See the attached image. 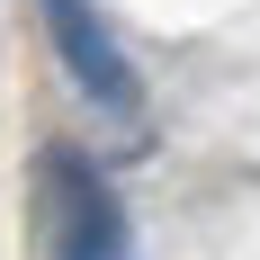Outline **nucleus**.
Returning <instances> with one entry per match:
<instances>
[{
    "label": "nucleus",
    "mask_w": 260,
    "mask_h": 260,
    "mask_svg": "<svg viewBox=\"0 0 260 260\" xmlns=\"http://www.w3.org/2000/svg\"><path fill=\"white\" fill-rule=\"evenodd\" d=\"M45 9V36H54V63L72 72V90L99 117H144V72L126 63V45H117V27L99 18V0H36Z\"/></svg>",
    "instance_id": "1"
},
{
    "label": "nucleus",
    "mask_w": 260,
    "mask_h": 260,
    "mask_svg": "<svg viewBox=\"0 0 260 260\" xmlns=\"http://www.w3.org/2000/svg\"><path fill=\"white\" fill-rule=\"evenodd\" d=\"M45 188H54V260H126V215L81 153H45Z\"/></svg>",
    "instance_id": "2"
}]
</instances>
